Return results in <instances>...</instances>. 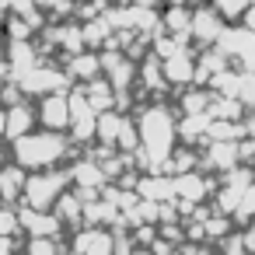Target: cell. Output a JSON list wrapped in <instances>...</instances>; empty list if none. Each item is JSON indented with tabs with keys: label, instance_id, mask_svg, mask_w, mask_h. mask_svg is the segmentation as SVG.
I'll return each mask as SVG.
<instances>
[{
	"label": "cell",
	"instance_id": "6da1fadb",
	"mask_svg": "<svg viewBox=\"0 0 255 255\" xmlns=\"http://www.w3.org/2000/svg\"><path fill=\"white\" fill-rule=\"evenodd\" d=\"M136 129H140V147L150 161V171L164 168L171 161V154L178 150V136H182L175 112L168 105H147L136 116Z\"/></svg>",
	"mask_w": 255,
	"mask_h": 255
},
{
	"label": "cell",
	"instance_id": "7a4b0ae2",
	"mask_svg": "<svg viewBox=\"0 0 255 255\" xmlns=\"http://www.w3.org/2000/svg\"><path fill=\"white\" fill-rule=\"evenodd\" d=\"M70 140L63 129H32L25 136H14L11 140V157L18 164H25L28 171H39V168H53L56 161H63L70 154Z\"/></svg>",
	"mask_w": 255,
	"mask_h": 255
},
{
	"label": "cell",
	"instance_id": "3957f363",
	"mask_svg": "<svg viewBox=\"0 0 255 255\" xmlns=\"http://www.w3.org/2000/svg\"><path fill=\"white\" fill-rule=\"evenodd\" d=\"M67 182H74L70 171H49V168H39V171L28 175L21 203H25V206H35V210H56L60 196L67 192Z\"/></svg>",
	"mask_w": 255,
	"mask_h": 255
},
{
	"label": "cell",
	"instance_id": "277c9868",
	"mask_svg": "<svg viewBox=\"0 0 255 255\" xmlns=\"http://www.w3.org/2000/svg\"><path fill=\"white\" fill-rule=\"evenodd\" d=\"M98 109L91 105L88 91L84 88H70V136L88 143V140H98Z\"/></svg>",
	"mask_w": 255,
	"mask_h": 255
},
{
	"label": "cell",
	"instance_id": "5b68a950",
	"mask_svg": "<svg viewBox=\"0 0 255 255\" xmlns=\"http://www.w3.org/2000/svg\"><path fill=\"white\" fill-rule=\"evenodd\" d=\"M70 81L74 74L70 70H60V67H49V63H39L32 67L28 74L18 77L21 91L25 95H53V91H70Z\"/></svg>",
	"mask_w": 255,
	"mask_h": 255
},
{
	"label": "cell",
	"instance_id": "8992f818",
	"mask_svg": "<svg viewBox=\"0 0 255 255\" xmlns=\"http://www.w3.org/2000/svg\"><path fill=\"white\" fill-rule=\"evenodd\" d=\"M39 123H42L46 129H63V133H70V91L42 95V102H39Z\"/></svg>",
	"mask_w": 255,
	"mask_h": 255
},
{
	"label": "cell",
	"instance_id": "52a82bcc",
	"mask_svg": "<svg viewBox=\"0 0 255 255\" xmlns=\"http://www.w3.org/2000/svg\"><path fill=\"white\" fill-rule=\"evenodd\" d=\"M224 32H227L224 14H220L213 4L196 7V11H192V39H196L199 46H213V42H220V35H224Z\"/></svg>",
	"mask_w": 255,
	"mask_h": 255
},
{
	"label": "cell",
	"instance_id": "ba28073f",
	"mask_svg": "<svg viewBox=\"0 0 255 255\" xmlns=\"http://www.w3.org/2000/svg\"><path fill=\"white\" fill-rule=\"evenodd\" d=\"M18 217H21V227H25L32 238H35V234H60V231L67 227L56 210H35V206H25V203H21Z\"/></svg>",
	"mask_w": 255,
	"mask_h": 255
},
{
	"label": "cell",
	"instance_id": "9c48e42d",
	"mask_svg": "<svg viewBox=\"0 0 255 255\" xmlns=\"http://www.w3.org/2000/svg\"><path fill=\"white\" fill-rule=\"evenodd\" d=\"M238 161H241V143H234V140H206V164L213 168V171H231V168H238Z\"/></svg>",
	"mask_w": 255,
	"mask_h": 255
},
{
	"label": "cell",
	"instance_id": "30bf717a",
	"mask_svg": "<svg viewBox=\"0 0 255 255\" xmlns=\"http://www.w3.org/2000/svg\"><path fill=\"white\" fill-rule=\"evenodd\" d=\"M39 49L28 42V39H11L7 42V63H11V77L18 81L21 74H28L32 67H39Z\"/></svg>",
	"mask_w": 255,
	"mask_h": 255
},
{
	"label": "cell",
	"instance_id": "8fae6325",
	"mask_svg": "<svg viewBox=\"0 0 255 255\" xmlns=\"http://www.w3.org/2000/svg\"><path fill=\"white\" fill-rule=\"evenodd\" d=\"M28 168L25 164H7V168H0V199L4 203H21V196H25V182H28V175H25Z\"/></svg>",
	"mask_w": 255,
	"mask_h": 255
},
{
	"label": "cell",
	"instance_id": "7c38bea8",
	"mask_svg": "<svg viewBox=\"0 0 255 255\" xmlns=\"http://www.w3.org/2000/svg\"><path fill=\"white\" fill-rule=\"evenodd\" d=\"M164 77H168V84H175V88L196 81V60L189 56V49H182V53H175V56H164Z\"/></svg>",
	"mask_w": 255,
	"mask_h": 255
},
{
	"label": "cell",
	"instance_id": "4fadbf2b",
	"mask_svg": "<svg viewBox=\"0 0 255 255\" xmlns=\"http://www.w3.org/2000/svg\"><path fill=\"white\" fill-rule=\"evenodd\" d=\"M35 123H39V109H32L28 102L11 105V109H7V140L32 133V126H35Z\"/></svg>",
	"mask_w": 255,
	"mask_h": 255
},
{
	"label": "cell",
	"instance_id": "5bb4252c",
	"mask_svg": "<svg viewBox=\"0 0 255 255\" xmlns=\"http://www.w3.org/2000/svg\"><path fill=\"white\" fill-rule=\"evenodd\" d=\"M70 175H74V182H77L81 189H102V185L109 182V171H105V164H98L95 157H84V161H77V164L70 168Z\"/></svg>",
	"mask_w": 255,
	"mask_h": 255
},
{
	"label": "cell",
	"instance_id": "9a60e30c",
	"mask_svg": "<svg viewBox=\"0 0 255 255\" xmlns=\"http://www.w3.org/2000/svg\"><path fill=\"white\" fill-rule=\"evenodd\" d=\"M77 252H112V234L109 231H102V227H88V231H81V234H74V241H70Z\"/></svg>",
	"mask_w": 255,
	"mask_h": 255
},
{
	"label": "cell",
	"instance_id": "2e32d148",
	"mask_svg": "<svg viewBox=\"0 0 255 255\" xmlns=\"http://www.w3.org/2000/svg\"><path fill=\"white\" fill-rule=\"evenodd\" d=\"M67 70H70L77 81H95L105 67H102V56H95V53H74L70 63H67Z\"/></svg>",
	"mask_w": 255,
	"mask_h": 255
},
{
	"label": "cell",
	"instance_id": "e0dca14e",
	"mask_svg": "<svg viewBox=\"0 0 255 255\" xmlns=\"http://www.w3.org/2000/svg\"><path fill=\"white\" fill-rule=\"evenodd\" d=\"M123 123H126V116L105 109V112L98 116V140H102L105 147H116V143H119V133H123Z\"/></svg>",
	"mask_w": 255,
	"mask_h": 255
},
{
	"label": "cell",
	"instance_id": "ac0fdd59",
	"mask_svg": "<svg viewBox=\"0 0 255 255\" xmlns=\"http://www.w3.org/2000/svg\"><path fill=\"white\" fill-rule=\"evenodd\" d=\"M84 91H88V98H91V105H95L98 112L112 109V102H116V95H119V91L112 88V81H98V77H95V81H88V88H84Z\"/></svg>",
	"mask_w": 255,
	"mask_h": 255
},
{
	"label": "cell",
	"instance_id": "d6986e66",
	"mask_svg": "<svg viewBox=\"0 0 255 255\" xmlns=\"http://www.w3.org/2000/svg\"><path fill=\"white\" fill-rule=\"evenodd\" d=\"M210 102H213V95H206V91H189V95L182 98V109H185V112H206Z\"/></svg>",
	"mask_w": 255,
	"mask_h": 255
},
{
	"label": "cell",
	"instance_id": "ffe728a7",
	"mask_svg": "<svg viewBox=\"0 0 255 255\" xmlns=\"http://www.w3.org/2000/svg\"><path fill=\"white\" fill-rule=\"evenodd\" d=\"M210 4H213L224 18H241V14H245V7L252 4V0H210Z\"/></svg>",
	"mask_w": 255,
	"mask_h": 255
},
{
	"label": "cell",
	"instance_id": "44dd1931",
	"mask_svg": "<svg viewBox=\"0 0 255 255\" xmlns=\"http://www.w3.org/2000/svg\"><path fill=\"white\" fill-rule=\"evenodd\" d=\"M248 217H255V182L245 189V196H241V203L234 210V220H248Z\"/></svg>",
	"mask_w": 255,
	"mask_h": 255
},
{
	"label": "cell",
	"instance_id": "7402d4cb",
	"mask_svg": "<svg viewBox=\"0 0 255 255\" xmlns=\"http://www.w3.org/2000/svg\"><path fill=\"white\" fill-rule=\"evenodd\" d=\"M21 231V217L14 213V210H0V234H18Z\"/></svg>",
	"mask_w": 255,
	"mask_h": 255
},
{
	"label": "cell",
	"instance_id": "603a6c76",
	"mask_svg": "<svg viewBox=\"0 0 255 255\" xmlns=\"http://www.w3.org/2000/svg\"><path fill=\"white\" fill-rule=\"evenodd\" d=\"M241 25H245V28H252V32H255V0H252V4H248V7H245V14H241Z\"/></svg>",
	"mask_w": 255,
	"mask_h": 255
},
{
	"label": "cell",
	"instance_id": "cb8c5ba5",
	"mask_svg": "<svg viewBox=\"0 0 255 255\" xmlns=\"http://www.w3.org/2000/svg\"><path fill=\"white\" fill-rule=\"evenodd\" d=\"M11 248H18V238L14 234H0V252H11Z\"/></svg>",
	"mask_w": 255,
	"mask_h": 255
},
{
	"label": "cell",
	"instance_id": "d4e9b609",
	"mask_svg": "<svg viewBox=\"0 0 255 255\" xmlns=\"http://www.w3.org/2000/svg\"><path fill=\"white\" fill-rule=\"evenodd\" d=\"M4 136H7V109L0 105V140H4Z\"/></svg>",
	"mask_w": 255,
	"mask_h": 255
},
{
	"label": "cell",
	"instance_id": "484cf974",
	"mask_svg": "<svg viewBox=\"0 0 255 255\" xmlns=\"http://www.w3.org/2000/svg\"><path fill=\"white\" fill-rule=\"evenodd\" d=\"M7 74H11V63H7V60H0V81H4Z\"/></svg>",
	"mask_w": 255,
	"mask_h": 255
}]
</instances>
